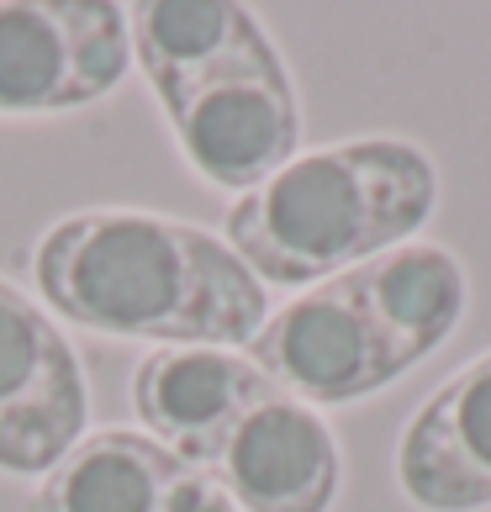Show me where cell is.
I'll return each mask as SVG.
<instances>
[{
	"label": "cell",
	"instance_id": "7c38bea8",
	"mask_svg": "<svg viewBox=\"0 0 491 512\" xmlns=\"http://www.w3.org/2000/svg\"><path fill=\"white\" fill-rule=\"evenodd\" d=\"M180 470L185 465L148 433L101 428L85 433L43 476L32 512H159Z\"/></svg>",
	"mask_w": 491,
	"mask_h": 512
},
{
	"label": "cell",
	"instance_id": "4fadbf2b",
	"mask_svg": "<svg viewBox=\"0 0 491 512\" xmlns=\"http://www.w3.org/2000/svg\"><path fill=\"white\" fill-rule=\"evenodd\" d=\"M159 512H238V502L228 497V486H222L212 470H196L185 465L175 481H169Z\"/></svg>",
	"mask_w": 491,
	"mask_h": 512
},
{
	"label": "cell",
	"instance_id": "9c48e42d",
	"mask_svg": "<svg viewBox=\"0 0 491 512\" xmlns=\"http://www.w3.org/2000/svg\"><path fill=\"white\" fill-rule=\"evenodd\" d=\"M396 486L423 512L491 507V349L412 412L396 444Z\"/></svg>",
	"mask_w": 491,
	"mask_h": 512
},
{
	"label": "cell",
	"instance_id": "7a4b0ae2",
	"mask_svg": "<svg viewBox=\"0 0 491 512\" xmlns=\"http://www.w3.org/2000/svg\"><path fill=\"white\" fill-rule=\"evenodd\" d=\"M439 206V169L418 143L349 138L296 154L238 196L222 238L259 286H323L402 249Z\"/></svg>",
	"mask_w": 491,
	"mask_h": 512
},
{
	"label": "cell",
	"instance_id": "8992f818",
	"mask_svg": "<svg viewBox=\"0 0 491 512\" xmlns=\"http://www.w3.org/2000/svg\"><path fill=\"white\" fill-rule=\"evenodd\" d=\"M249 359L270 375L275 391L307 407L360 402V396H375L407 375L386 349L354 275L323 280V286L301 291L291 307L264 317V328L249 344Z\"/></svg>",
	"mask_w": 491,
	"mask_h": 512
},
{
	"label": "cell",
	"instance_id": "277c9868",
	"mask_svg": "<svg viewBox=\"0 0 491 512\" xmlns=\"http://www.w3.org/2000/svg\"><path fill=\"white\" fill-rule=\"evenodd\" d=\"M132 64L127 11L106 0H0V117L96 106Z\"/></svg>",
	"mask_w": 491,
	"mask_h": 512
},
{
	"label": "cell",
	"instance_id": "3957f363",
	"mask_svg": "<svg viewBox=\"0 0 491 512\" xmlns=\"http://www.w3.org/2000/svg\"><path fill=\"white\" fill-rule=\"evenodd\" d=\"M185 164L206 185L249 196L301 154V106L275 43L222 64L164 106Z\"/></svg>",
	"mask_w": 491,
	"mask_h": 512
},
{
	"label": "cell",
	"instance_id": "5b68a950",
	"mask_svg": "<svg viewBox=\"0 0 491 512\" xmlns=\"http://www.w3.org/2000/svg\"><path fill=\"white\" fill-rule=\"evenodd\" d=\"M90 386L64 328L0 280V470L48 476L85 439Z\"/></svg>",
	"mask_w": 491,
	"mask_h": 512
},
{
	"label": "cell",
	"instance_id": "30bf717a",
	"mask_svg": "<svg viewBox=\"0 0 491 512\" xmlns=\"http://www.w3.org/2000/svg\"><path fill=\"white\" fill-rule=\"evenodd\" d=\"M349 275H354L375 328H381L386 349L396 354L402 370L423 365V359L460 328L465 301H470L465 264L449 249H439V243H418V238L360 264V270H349Z\"/></svg>",
	"mask_w": 491,
	"mask_h": 512
},
{
	"label": "cell",
	"instance_id": "ba28073f",
	"mask_svg": "<svg viewBox=\"0 0 491 512\" xmlns=\"http://www.w3.org/2000/svg\"><path fill=\"white\" fill-rule=\"evenodd\" d=\"M212 476L238 512H333L344 460L323 412L275 391L228 433Z\"/></svg>",
	"mask_w": 491,
	"mask_h": 512
},
{
	"label": "cell",
	"instance_id": "6da1fadb",
	"mask_svg": "<svg viewBox=\"0 0 491 512\" xmlns=\"http://www.w3.org/2000/svg\"><path fill=\"white\" fill-rule=\"evenodd\" d=\"M48 312L106 338L164 349H249L270 317L264 286L228 238L159 212H80L32 249Z\"/></svg>",
	"mask_w": 491,
	"mask_h": 512
},
{
	"label": "cell",
	"instance_id": "8fae6325",
	"mask_svg": "<svg viewBox=\"0 0 491 512\" xmlns=\"http://www.w3.org/2000/svg\"><path fill=\"white\" fill-rule=\"evenodd\" d=\"M127 43L159 106H169L222 64L270 48V37L254 11L228 0H143L127 11Z\"/></svg>",
	"mask_w": 491,
	"mask_h": 512
},
{
	"label": "cell",
	"instance_id": "52a82bcc",
	"mask_svg": "<svg viewBox=\"0 0 491 512\" xmlns=\"http://www.w3.org/2000/svg\"><path fill=\"white\" fill-rule=\"evenodd\" d=\"M264 396H275L270 375L238 349H154L132 375V407L148 439L196 470L217 465L228 433Z\"/></svg>",
	"mask_w": 491,
	"mask_h": 512
}]
</instances>
